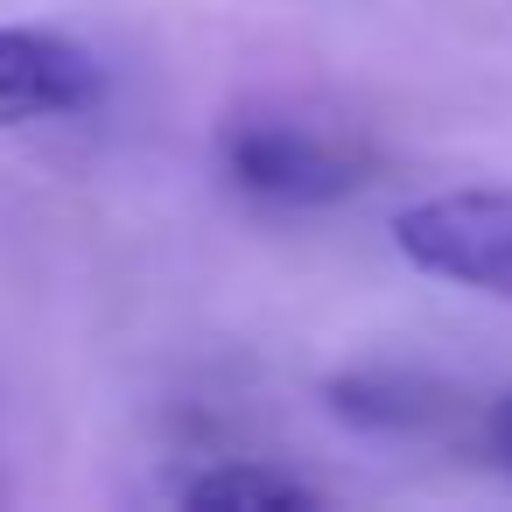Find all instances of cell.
Wrapping results in <instances>:
<instances>
[{
    "mask_svg": "<svg viewBox=\"0 0 512 512\" xmlns=\"http://www.w3.org/2000/svg\"><path fill=\"white\" fill-rule=\"evenodd\" d=\"M218 176L260 204L281 211H316V204H344L351 190L372 183V155L330 127L288 120V113H232L218 120Z\"/></svg>",
    "mask_w": 512,
    "mask_h": 512,
    "instance_id": "cell-1",
    "label": "cell"
},
{
    "mask_svg": "<svg viewBox=\"0 0 512 512\" xmlns=\"http://www.w3.org/2000/svg\"><path fill=\"white\" fill-rule=\"evenodd\" d=\"M407 267L512 302V190H435L393 218Z\"/></svg>",
    "mask_w": 512,
    "mask_h": 512,
    "instance_id": "cell-2",
    "label": "cell"
},
{
    "mask_svg": "<svg viewBox=\"0 0 512 512\" xmlns=\"http://www.w3.org/2000/svg\"><path fill=\"white\" fill-rule=\"evenodd\" d=\"M330 414L365 428V435H421L428 421L449 414V393L428 379V372H400V365H358V372H337L323 386Z\"/></svg>",
    "mask_w": 512,
    "mask_h": 512,
    "instance_id": "cell-4",
    "label": "cell"
},
{
    "mask_svg": "<svg viewBox=\"0 0 512 512\" xmlns=\"http://www.w3.org/2000/svg\"><path fill=\"white\" fill-rule=\"evenodd\" d=\"M106 99V64L29 22H0V127H29V120H78Z\"/></svg>",
    "mask_w": 512,
    "mask_h": 512,
    "instance_id": "cell-3",
    "label": "cell"
},
{
    "mask_svg": "<svg viewBox=\"0 0 512 512\" xmlns=\"http://www.w3.org/2000/svg\"><path fill=\"white\" fill-rule=\"evenodd\" d=\"M484 449H491V463L512 477V393L491 400V414H484Z\"/></svg>",
    "mask_w": 512,
    "mask_h": 512,
    "instance_id": "cell-6",
    "label": "cell"
},
{
    "mask_svg": "<svg viewBox=\"0 0 512 512\" xmlns=\"http://www.w3.org/2000/svg\"><path fill=\"white\" fill-rule=\"evenodd\" d=\"M183 505H323V491L295 470L274 463H204L190 477H176Z\"/></svg>",
    "mask_w": 512,
    "mask_h": 512,
    "instance_id": "cell-5",
    "label": "cell"
}]
</instances>
